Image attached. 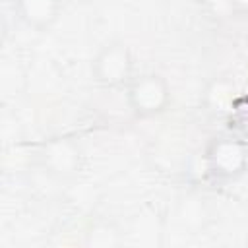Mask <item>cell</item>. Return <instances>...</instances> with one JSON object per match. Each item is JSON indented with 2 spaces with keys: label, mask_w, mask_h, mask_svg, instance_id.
<instances>
[{
  "label": "cell",
  "mask_w": 248,
  "mask_h": 248,
  "mask_svg": "<svg viewBox=\"0 0 248 248\" xmlns=\"http://www.w3.org/2000/svg\"><path fill=\"white\" fill-rule=\"evenodd\" d=\"M17 17L35 31H48L60 16L62 0H14Z\"/></svg>",
  "instance_id": "cell-5"
},
{
  "label": "cell",
  "mask_w": 248,
  "mask_h": 248,
  "mask_svg": "<svg viewBox=\"0 0 248 248\" xmlns=\"http://www.w3.org/2000/svg\"><path fill=\"white\" fill-rule=\"evenodd\" d=\"M203 163L215 180H238L248 170V143L231 134L215 136L205 145Z\"/></svg>",
  "instance_id": "cell-1"
},
{
  "label": "cell",
  "mask_w": 248,
  "mask_h": 248,
  "mask_svg": "<svg viewBox=\"0 0 248 248\" xmlns=\"http://www.w3.org/2000/svg\"><path fill=\"white\" fill-rule=\"evenodd\" d=\"M170 85L161 74H138L126 85V103L136 118H155L170 107Z\"/></svg>",
  "instance_id": "cell-2"
},
{
  "label": "cell",
  "mask_w": 248,
  "mask_h": 248,
  "mask_svg": "<svg viewBox=\"0 0 248 248\" xmlns=\"http://www.w3.org/2000/svg\"><path fill=\"white\" fill-rule=\"evenodd\" d=\"M231 95H232V87L229 85V81H225V79H219V81L215 79V81H211V85H209L207 91H205V101H207L209 110H211V112H221V110H225L223 107L229 105Z\"/></svg>",
  "instance_id": "cell-7"
},
{
  "label": "cell",
  "mask_w": 248,
  "mask_h": 248,
  "mask_svg": "<svg viewBox=\"0 0 248 248\" xmlns=\"http://www.w3.org/2000/svg\"><path fill=\"white\" fill-rule=\"evenodd\" d=\"M37 161L45 174L58 180H68L79 174L83 167V149L72 136H54L41 143Z\"/></svg>",
  "instance_id": "cell-4"
},
{
  "label": "cell",
  "mask_w": 248,
  "mask_h": 248,
  "mask_svg": "<svg viewBox=\"0 0 248 248\" xmlns=\"http://www.w3.org/2000/svg\"><path fill=\"white\" fill-rule=\"evenodd\" d=\"M232 10H234V17H248V0H231Z\"/></svg>",
  "instance_id": "cell-9"
},
{
  "label": "cell",
  "mask_w": 248,
  "mask_h": 248,
  "mask_svg": "<svg viewBox=\"0 0 248 248\" xmlns=\"http://www.w3.org/2000/svg\"><path fill=\"white\" fill-rule=\"evenodd\" d=\"M83 244L87 248H114L122 244V234L114 229V225L97 221L83 232Z\"/></svg>",
  "instance_id": "cell-6"
},
{
  "label": "cell",
  "mask_w": 248,
  "mask_h": 248,
  "mask_svg": "<svg viewBox=\"0 0 248 248\" xmlns=\"http://www.w3.org/2000/svg\"><path fill=\"white\" fill-rule=\"evenodd\" d=\"M93 81L105 89H126L134 78V56L124 41L105 43L91 60Z\"/></svg>",
  "instance_id": "cell-3"
},
{
  "label": "cell",
  "mask_w": 248,
  "mask_h": 248,
  "mask_svg": "<svg viewBox=\"0 0 248 248\" xmlns=\"http://www.w3.org/2000/svg\"><path fill=\"white\" fill-rule=\"evenodd\" d=\"M203 10L207 12V16L215 21H225L234 17V10L231 0H202Z\"/></svg>",
  "instance_id": "cell-8"
}]
</instances>
